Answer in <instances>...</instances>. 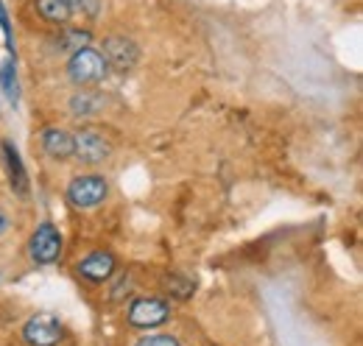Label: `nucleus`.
Wrapping results in <instances>:
<instances>
[{
	"instance_id": "nucleus-1",
	"label": "nucleus",
	"mask_w": 363,
	"mask_h": 346,
	"mask_svg": "<svg viewBox=\"0 0 363 346\" xmlns=\"http://www.w3.org/2000/svg\"><path fill=\"white\" fill-rule=\"evenodd\" d=\"M106 76V62L95 48H82L73 50L67 62V79L76 86H92Z\"/></svg>"
},
{
	"instance_id": "nucleus-2",
	"label": "nucleus",
	"mask_w": 363,
	"mask_h": 346,
	"mask_svg": "<svg viewBox=\"0 0 363 346\" xmlns=\"http://www.w3.org/2000/svg\"><path fill=\"white\" fill-rule=\"evenodd\" d=\"M109 187H106V179L98 176V173H87V176H76L67 187V199L73 207L79 210H95L104 204Z\"/></svg>"
},
{
	"instance_id": "nucleus-3",
	"label": "nucleus",
	"mask_w": 363,
	"mask_h": 346,
	"mask_svg": "<svg viewBox=\"0 0 363 346\" xmlns=\"http://www.w3.org/2000/svg\"><path fill=\"white\" fill-rule=\"evenodd\" d=\"M28 252L31 260L40 262V265H53L56 260L62 257V235L53 223H40L37 232L31 235V243H28Z\"/></svg>"
},
{
	"instance_id": "nucleus-4",
	"label": "nucleus",
	"mask_w": 363,
	"mask_h": 346,
	"mask_svg": "<svg viewBox=\"0 0 363 346\" xmlns=\"http://www.w3.org/2000/svg\"><path fill=\"white\" fill-rule=\"evenodd\" d=\"M101 56L106 62V70L129 73L137 65V59H140V48L132 40H126V37H106Z\"/></svg>"
},
{
	"instance_id": "nucleus-5",
	"label": "nucleus",
	"mask_w": 363,
	"mask_h": 346,
	"mask_svg": "<svg viewBox=\"0 0 363 346\" xmlns=\"http://www.w3.org/2000/svg\"><path fill=\"white\" fill-rule=\"evenodd\" d=\"M23 338L28 346H56L62 341V324L50 313H37L34 318L26 321Z\"/></svg>"
},
{
	"instance_id": "nucleus-6",
	"label": "nucleus",
	"mask_w": 363,
	"mask_h": 346,
	"mask_svg": "<svg viewBox=\"0 0 363 346\" xmlns=\"http://www.w3.org/2000/svg\"><path fill=\"white\" fill-rule=\"evenodd\" d=\"M171 318V307L162 299H154V296H143L135 299L129 307V324L140 327V330H148V327H160Z\"/></svg>"
},
{
	"instance_id": "nucleus-7",
	"label": "nucleus",
	"mask_w": 363,
	"mask_h": 346,
	"mask_svg": "<svg viewBox=\"0 0 363 346\" xmlns=\"http://www.w3.org/2000/svg\"><path fill=\"white\" fill-rule=\"evenodd\" d=\"M109 143L101 131L95 129H82L73 134V157H79L84 165H98L109 157Z\"/></svg>"
},
{
	"instance_id": "nucleus-8",
	"label": "nucleus",
	"mask_w": 363,
	"mask_h": 346,
	"mask_svg": "<svg viewBox=\"0 0 363 346\" xmlns=\"http://www.w3.org/2000/svg\"><path fill=\"white\" fill-rule=\"evenodd\" d=\"M76 268H79V274H82L84 279H90V282H106V279H112V274H115V268H118V260H115L112 252H92V255H87Z\"/></svg>"
},
{
	"instance_id": "nucleus-9",
	"label": "nucleus",
	"mask_w": 363,
	"mask_h": 346,
	"mask_svg": "<svg viewBox=\"0 0 363 346\" xmlns=\"http://www.w3.org/2000/svg\"><path fill=\"white\" fill-rule=\"evenodd\" d=\"M3 162L9 168V184L17 196H28V173H26V165L20 160V151L6 140L3 143Z\"/></svg>"
},
{
	"instance_id": "nucleus-10",
	"label": "nucleus",
	"mask_w": 363,
	"mask_h": 346,
	"mask_svg": "<svg viewBox=\"0 0 363 346\" xmlns=\"http://www.w3.org/2000/svg\"><path fill=\"white\" fill-rule=\"evenodd\" d=\"M43 145H45L48 157H53L59 162L73 157V134L65 129H56V126L45 129L43 131Z\"/></svg>"
},
{
	"instance_id": "nucleus-11",
	"label": "nucleus",
	"mask_w": 363,
	"mask_h": 346,
	"mask_svg": "<svg viewBox=\"0 0 363 346\" xmlns=\"http://www.w3.org/2000/svg\"><path fill=\"white\" fill-rule=\"evenodd\" d=\"M37 3V11L40 17L53 23V26H65L70 20V6L67 0H34Z\"/></svg>"
},
{
	"instance_id": "nucleus-12",
	"label": "nucleus",
	"mask_w": 363,
	"mask_h": 346,
	"mask_svg": "<svg viewBox=\"0 0 363 346\" xmlns=\"http://www.w3.org/2000/svg\"><path fill=\"white\" fill-rule=\"evenodd\" d=\"M0 86H3L6 98H9L11 104H17V76H14V62H11V59H6V62H3V70H0Z\"/></svg>"
},
{
	"instance_id": "nucleus-13",
	"label": "nucleus",
	"mask_w": 363,
	"mask_h": 346,
	"mask_svg": "<svg viewBox=\"0 0 363 346\" xmlns=\"http://www.w3.org/2000/svg\"><path fill=\"white\" fill-rule=\"evenodd\" d=\"M70 6V17H82V20H95L101 11L98 0H67Z\"/></svg>"
},
{
	"instance_id": "nucleus-14",
	"label": "nucleus",
	"mask_w": 363,
	"mask_h": 346,
	"mask_svg": "<svg viewBox=\"0 0 363 346\" xmlns=\"http://www.w3.org/2000/svg\"><path fill=\"white\" fill-rule=\"evenodd\" d=\"M90 31H82V28H73V31H67L65 37H62V48L65 50H82V48H87L90 45Z\"/></svg>"
},
{
	"instance_id": "nucleus-15",
	"label": "nucleus",
	"mask_w": 363,
	"mask_h": 346,
	"mask_svg": "<svg viewBox=\"0 0 363 346\" xmlns=\"http://www.w3.org/2000/svg\"><path fill=\"white\" fill-rule=\"evenodd\" d=\"M70 109H73V115H95L98 112V98H90V95H76L73 101H70Z\"/></svg>"
},
{
	"instance_id": "nucleus-16",
	"label": "nucleus",
	"mask_w": 363,
	"mask_h": 346,
	"mask_svg": "<svg viewBox=\"0 0 363 346\" xmlns=\"http://www.w3.org/2000/svg\"><path fill=\"white\" fill-rule=\"evenodd\" d=\"M168 288H174L171 294L179 296V299H187V296L193 294V282H190V279H182V277H177V274L168 277Z\"/></svg>"
},
{
	"instance_id": "nucleus-17",
	"label": "nucleus",
	"mask_w": 363,
	"mask_h": 346,
	"mask_svg": "<svg viewBox=\"0 0 363 346\" xmlns=\"http://www.w3.org/2000/svg\"><path fill=\"white\" fill-rule=\"evenodd\" d=\"M135 346H179V341L174 335H145Z\"/></svg>"
},
{
	"instance_id": "nucleus-18",
	"label": "nucleus",
	"mask_w": 363,
	"mask_h": 346,
	"mask_svg": "<svg viewBox=\"0 0 363 346\" xmlns=\"http://www.w3.org/2000/svg\"><path fill=\"white\" fill-rule=\"evenodd\" d=\"M0 28H3L6 40L11 43V26H9V14H6V9H3V6H0Z\"/></svg>"
},
{
	"instance_id": "nucleus-19",
	"label": "nucleus",
	"mask_w": 363,
	"mask_h": 346,
	"mask_svg": "<svg viewBox=\"0 0 363 346\" xmlns=\"http://www.w3.org/2000/svg\"><path fill=\"white\" fill-rule=\"evenodd\" d=\"M6 226H9V218H6V213H3V210H0V235H3V232H6Z\"/></svg>"
}]
</instances>
